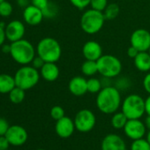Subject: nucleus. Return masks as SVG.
<instances>
[{
	"label": "nucleus",
	"instance_id": "f257e3e1",
	"mask_svg": "<svg viewBox=\"0 0 150 150\" xmlns=\"http://www.w3.org/2000/svg\"><path fill=\"white\" fill-rule=\"evenodd\" d=\"M97 109L103 114H114L122 104L120 91L115 86L103 87L96 99Z\"/></svg>",
	"mask_w": 150,
	"mask_h": 150
},
{
	"label": "nucleus",
	"instance_id": "f03ea898",
	"mask_svg": "<svg viewBox=\"0 0 150 150\" xmlns=\"http://www.w3.org/2000/svg\"><path fill=\"white\" fill-rule=\"evenodd\" d=\"M10 55L19 64L27 65L30 64L36 56V49L29 41L23 38L11 42Z\"/></svg>",
	"mask_w": 150,
	"mask_h": 150
},
{
	"label": "nucleus",
	"instance_id": "7ed1b4c3",
	"mask_svg": "<svg viewBox=\"0 0 150 150\" xmlns=\"http://www.w3.org/2000/svg\"><path fill=\"white\" fill-rule=\"evenodd\" d=\"M36 55L45 62L57 63L62 56V48L57 40L53 37H44L36 46Z\"/></svg>",
	"mask_w": 150,
	"mask_h": 150
},
{
	"label": "nucleus",
	"instance_id": "20e7f679",
	"mask_svg": "<svg viewBox=\"0 0 150 150\" xmlns=\"http://www.w3.org/2000/svg\"><path fill=\"white\" fill-rule=\"evenodd\" d=\"M106 19L103 12L88 9L86 10L81 18V28L88 35H95L102 30Z\"/></svg>",
	"mask_w": 150,
	"mask_h": 150
},
{
	"label": "nucleus",
	"instance_id": "39448f33",
	"mask_svg": "<svg viewBox=\"0 0 150 150\" xmlns=\"http://www.w3.org/2000/svg\"><path fill=\"white\" fill-rule=\"evenodd\" d=\"M40 71L29 64L22 65L14 74L16 87L24 90H28L35 87L40 81Z\"/></svg>",
	"mask_w": 150,
	"mask_h": 150
},
{
	"label": "nucleus",
	"instance_id": "423d86ee",
	"mask_svg": "<svg viewBox=\"0 0 150 150\" xmlns=\"http://www.w3.org/2000/svg\"><path fill=\"white\" fill-rule=\"evenodd\" d=\"M96 62L98 66V73H100L102 77L104 78H117L120 75L123 69L121 60L114 55H103Z\"/></svg>",
	"mask_w": 150,
	"mask_h": 150
},
{
	"label": "nucleus",
	"instance_id": "0eeeda50",
	"mask_svg": "<svg viewBox=\"0 0 150 150\" xmlns=\"http://www.w3.org/2000/svg\"><path fill=\"white\" fill-rule=\"evenodd\" d=\"M121 111L128 119H139L146 113L145 100L139 95L131 94L122 101Z\"/></svg>",
	"mask_w": 150,
	"mask_h": 150
},
{
	"label": "nucleus",
	"instance_id": "6e6552de",
	"mask_svg": "<svg viewBox=\"0 0 150 150\" xmlns=\"http://www.w3.org/2000/svg\"><path fill=\"white\" fill-rule=\"evenodd\" d=\"M73 121L76 130H78L80 132L86 133L94 129L96 124V117L92 110L88 109H83L76 113Z\"/></svg>",
	"mask_w": 150,
	"mask_h": 150
},
{
	"label": "nucleus",
	"instance_id": "1a4fd4ad",
	"mask_svg": "<svg viewBox=\"0 0 150 150\" xmlns=\"http://www.w3.org/2000/svg\"><path fill=\"white\" fill-rule=\"evenodd\" d=\"M131 45L139 52L147 51L150 48V32L145 28H138L132 32L130 37Z\"/></svg>",
	"mask_w": 150,
	"mask_h": 150
},
{
	"label": "nucleus",
	"instance_id": "9d476101",
	"mask_svg": "<svg viewBox=\"0 0 150 150\" xmlns=\"http://www.w3.org/2000/svg\"><path fill=\"white\" fill-rule=\"evenodd\" d=\"M146 126L144 122L139 119H128L124 127V132L132 140L141 139L146 135Z\"/></svg>",
	"mask_w": 150,
	"mask_h": 150
},
{
	"label": "nucleus",
	"instance_id": "9b49d317",
	"mask_svg": "<svg viewBox=\"0 0 150 150\" xmlns=\"http://www.w3.org/2000/svg\"><path fill=\"white\" fill-rule=\"evenodd\" d=\"M6 137L9 140L11 146H20L24 145L28 138V134L27 130L19 125H10Z\"/></svg>",
	"mask_w": 150,
	"mask_h": 150
},
{
	"label": "nucleus",
	"instance_id": "f8f14e48",
	"mask_svg": "<svg viewBox=\"0 0 150 150\" xmlns=\"http://www.w3.org/2000/svg\"><path fill=\"white\" fill-rule=\"evenodd\" d=\"M5 30L6 40H8L10 42H13L21 39H23L26 33V28L24 23L18 20H14L9 22L6 26Z\"/></svg>",
	"mask_w": 150,
	"mask_h": 150
},
{
	"label": "nucleus",
	"instance_id": "ddd939ff",
	"mask_svg": "<svg viewBox=\"0 0 150 150\" xmlns=\"http://www.w3.org/2000/svg\"><path fill=\"white\" fill-rule=\"evenodd\" d=\"M102 150H127L124 139L115 133L107 134L102 141Z\"/></svg>",
	"mask_w": 150,
	"mask_h": 150
},
{
	"label": "nucleus",
	"instance_id": "4468645a",
	"mask_svg": "<svg viewBox=\"0 0 150 150\" xmlns=\"http://www.w3.org/2000/svg\"><path fill=\"white\" fill-rule=\"evenodd\" d=\"M75 129L76 128H75L74 121L69 117L64 116L61 119L56 121L55 132L60 138L67 139L71 137L73 134Z\"/></svg>",
	"mask_w": 150,
	"mask_h": 150
},
{
	"label": "nucleus",
	"instance_id": "2eb2a0df",
	"mask_svg": "<svg viewBox=\"0 0 150 150\" xmlns=\"http://www.w3.org/2000/svg\"><path fill=\"white\" fill-rule=\"evenodd\" d=\"M22 16L26 24L29 26H37L44 19L42 10L33 6L32 4L24 8Z\"/></svg>",
	"mask_w": 150,
	"mask_h": 150
},
{
	"label": "nucleus",
	"instance_id": "dca6fc26",
	"mask_svg": "<svg viewBox=\"0 0 150 150\" xmlns=\"http://www.w3.org/2000/svg\"><path fill=\"white\" fill-rule=\"evenodd\" d=\"M82 55L87 60L97 61L103 55V48L96 41H88L82 47Z\"/></svg>",
	"mask_w": 150,
	"mask_h": 150
},
{
	"label": "nucleus",
	"instance_id": "f3484780",
	"mask_svg": "<svg viewBox=\"0 0 150 150\" xmlns=\"http://www.w3.org/2000/svg\"><path fill=\"white\" fill-rule=\"evenodd\" d=\"M88 80L82 76H74L68 83L69 92L75 96H82L88 93Z\"/></svg>",
	"mask_w": 150,
	"mask_h": 150
},
{
	"label": "nucleus",
	"instance_id": "a211bd4d",
	"mask_svg": "<svg viewBox=\"0 0 150 150\" xmlns=\"http://www.w3.org/2000/svg\"><path fill=\"white\" fill-rule=\"evenodd\" d=\"M39 71L41 77L48 82L56 81L60 74V70L57 64L51 62H45L43 66Z\"/></svg>",
	"mask_w": 150,
	"mask_h": 150
},
{
	"label": "nucleus",
	"instance_id": "6ab92c4d",
	"mask_svg": "<svg viewBox=\"0 0 150 150\" xmlns=\"http://www.w3.org/2000/svg\"><path fill=\"white\" fill-rule=\"evenodd\" d=\"M135 68L142 72H148L150 71V54L148 51H140L133 58Z\"/></svg>",
	"mask_w": 150,
	"mask_h": 150
},
{
	"label": "nucleus",
	"instance_id": "aec40b11",
	"mask_svg": "<svg viewBox=\"0 0 150 150\" xmlns=\"http://www.w3.org/2000/svg\"><path fill=\"white\" fill-rule=\"evenodd\" d=\"M15 87L14 76L7 73L0 74V94H9Z\"/></svg>",
	"mask_w": 150,
	"mask_h": 150
},
{
	"label": "nucleus",
	"instance_id": "412c9836",
	"mask_svg": "<svg viewBox=\"0 0 150 150\" xmlns=\"http://www.w3.org/2000/svg\"><path fill=\"white\" fill-rule=\"evenodd\" d=\"M81 72L84 76L93 77L94 75L98 73V66L97 62L93 60H85L81 64Z\"/></svg>",
	"mask_w": 150,
	"mask_h": 150
},
{
	"label": "nucleus",
	"instance_id": "4be33fe9",
	"mask_svg": "<svg viewBox=\"0 0 150 150\" xmlns=\"http://www.w3.org/2000/svg\"><path fill=\"white\" fill-rule=\"evenodd\" d=\"M127 121H128L127 117L122 111L119 112L117 111L112 115V117L110 119V124L113 128L119 130V129H124Z\"/></svg>",
	"mask_w": 150,
	"mask_h": 150
},
{
	"label": "nucleus",
	"instance_id": "5701e85b",
	"mask_svg": "<svg viewBox=\"0 0 150 150\" xmlns=\"http://www.w3.org/2000/svg\"><path fill=\"white\" fill-rule=\"evenodd\" d=\"M8 95H9V99L13 103L19 104L24 101L26 97V90L19 87H15Z\"/></svg>",
	"mask_w": 150,
	"mask_h": 150
},
{
	"label": "nucleus",
	"instance_id": "b1692460",
	"mask_svg": "<svg viewBox=\"0 0 150 150\" xmlns=\"http://www.w3.org/2000/svg\"><path fill=\"white\" fill-rule=\"evenodd\" d=\"M103 13L104 14L106 21H112L118 16V14L120 13V8H119L118 5H117L115 3H111L107 6V7L105 8V10Z\"/></svg>",
	"mask_w": 150,
	"mask_h": 150
},
{
	"label": "nucleus",
	"instance_id": "393cba45",
	"mask_svg": "<svg viewBox=\"0 0 150 150\" xmlns=\"http://www.w3.org/2000/svg\"><path fill=\"white\" fill-rule=\"evenodd\" d=\"M88 93L90 94H98L101 89L103 88L102 81L97 79V78H94V77H90L88 81Z\"/></svg>",
	"mask_w": 150,
	"mask_h": 150
},
{
	"label": "nucleus",
	"instance_id": "a878e982",
	"mask_svg": "<svg viewBox=\"0 0 150 150\" xmlns=\"http://www.w3.org/2000/svg\"><path fill=\"white\" fill-rule=\"evenodd\" d=\"M130 150H150V144L146 139H138L132 140Z\"/></svg>",
	"mask_w": 150,
	"mask_h": 150
},
{
	"label": "nucleus",
	"instance_id": "bb28decb",
	"mask_svg": "<svg viewBox=\"0 0 150 150\" xmlns=\"http://www.w3.org/2000/svg\"><path fill=\"white\" fill-rule=\"evenodd\" d=\"M13 12V5L9 1L5 0V1L0 3V16L1 17L8 18L12 15Z\"/></svg>",
	"mask_w": 150,
	"mask_h": 150
},
{
	"label": "nucleus",
	"instance_id": "cd10ccee",
	"mask_svg": "<svg viewBox=\"0 0 150 150\" xmlns=\"http://www.w3.org/2000/svg\"><path fill=\"white\" fill-rule=\"evenodd\" d=\"M65 115H64V110L61 107V106H58V105H56L54 107L51 108L50 110V117L57 121L59 119H61L62 117H64Z\"/></svg>",
	"mask_w": 150,
	"mask_h": 150
},
{
	"label": "nucleus",
	"instance_id": "c85d7f7f",
	"mask_svg": "<svg viewBox=\"0 0 150 150\" xmlns=\"http://www.w3.org/2000/svg\"><path fill=\"white\" fill-rule=\"evenodd\" d=\"M108 5V0H91L90 2L91 8L100 12H103Z\"/></svg>",
	"mask_w": 150,
	"mask_h": 150
},
{
	"label": "nucleus",
	"instance_id": "c756f323",
	"mask_svg": "<svg viewBox=\"0 0 150 150\" xmlns=\"http://www.w3.org/2000/svg\"><path fill=\"white\" fill-rule=\"evenodd\" d=\"M72 6L79 10H84L88 6H90L91 0H69Z\"/></svg>",
	"mask_w": 150,
	"mask_h": 150
},
{
	"label": "nucleus",
	"instance_id": "7c9ffc66",
	"mask_svg": "<svg viewBox=\"0 0 150 150\" xmlns=\"http://www.w3.org/2000/svg\"><path fill=\"white\" fill-rule=\"evenodd\" d=\"M42 13H43L44 18H53L57 13V7L54 4L50 3V5L48 6V7L45 8L42 11Z\"/></svg>",
	"mask_w": 150,
	"mask_h": 150
},
{
	"label": "nucleus",
	"instance_id": "2f4dec72",
	"mask_svg": "<svg viewBox=\"0 0 150 150\" xmlns=\"http://www.w3.org/2000/svg\"><path fill=\"white\" fill-rule=\"evenodd\" d=\"M130 85H131V83H130V81L128 80V78L123 77V78H120V79H118L117 81L115 87L120 91V90H125V89H127L130 87Z\"/></svg>",
	"mask_w": 150,
	"mask_h": 150
},
{
	"label": "nucleus",
	"instance_id": "473e14b6",
	"mask_svg": "<svg viewBox=\"0 0 150 150\" xmlns=\"http://www.w3.org/2000/svg\"><path fill=\"white\" fill-rule=\"evenodd\" d=\"M9 127H10V125L7 122V120L3 117H0V136L6 135Z\"/></svg>",
	"mask_w": 150,
	"mask_h": 150
},
{
	"label": "nucleus",
	"instance_id": "72a5a7b5",
	"mask_svg": "<svg viewBox=\"0 0 150 150\" xmlns=\"http://www.w3.org/2000/svg\"><path fill=\"white\" fill-rule=\"evenodd\" d=\"M50 1L49 0H31V4L38 8H40L41 10H44L45 8L48 7V6L50 5Z\"/></svg>",
	"mask_w": 150,
	"mask_h": 150
},
{
	"label": "nucleus",
	"instance_id": "f704fd0d",
	"mask_svg": "<svg viewBox=\"0 0 150 150\" xmlns=\"http://www.w3.org/2000/svg\"><path fill=\"white\" fill-rule=\"evenodd\" d=\"M44 64H45V61L41 57H39L38 55H36L35 57V58L33 59V61L31 63V65L34 66L35 68H36L37 70H40L43 66Z\"/></svg>",
	"mask_w": 150,
	"mask_h": 150
},
{
	"label": "nucleus",
	"instance_id": "c9c22d12",
	"mask_svg": "<svg viewBox=\"0 0 150 150\" xmlns=\"http://www.w3.org/2000/svg\"><path fill=\"white\" fill-rule=\"evenodd\" d=\"M142 85H143V88H144L145 91L148 95H150V71L147 72L145 75L143 81H142Z\"/></svg>",
	"mask_w": 150,
	"mask_h": 150
},
{
	"label": "nucleus",
	"instance_id": "e433bc0d",
	"mask_svg": "<svg viewBox=\"0 0 150 150\" xmlns=\"http://www.w3.org/2000/svg\"><path fill=\"white\" fill-rule=\"evenodd\" d=\"M11 144L7 139V138L6 137V135L0 136V150H6L9 148Z\"/></svg>",
	"mask_w": 150,
	"mask_h": 150
},
{
	"label": "nucleus",
	"instance_id": "4c0bfd02",
	"mask_svg": "<svg viewBox=\"0 0 150 150\" xmlns=\"http://www.w3.org/2000/svg\"><path fill=\"white\" fill-rule=\"evenodd\" d=\"M6 26V25H5L4 23H1V22H0V47H1V46L5 43V42H6V30H5Z\"/></svg>",
	"mask_w": 150,
	"mask_h": 150
},
{
	"label": "nucleus",
	"instance_id": "58836bf2",
	"mask_svg": "<svg viewBox=\"0 0 150 150\" xmlns=\"http://www.w3.org/2000/svg\"><path fill=\"white\" fill-rule=\"evenodd\" d=\"M139 50L136 49V48H134L133 46H130L128 49H127V56L129 57H131V58H134L138 54H139Z\"/></svg>",
	"mask_w": 150,
	"mask_h": 150
},
{
	"label": "nucleus",
	"instance_id": "ea45409f",
	"mask_svg": "<svg viewBox=\"0 0 150 150\" xmlns=\"http://www.w3.org/2000/svg\"><path fill=\"white\" fill-rule=\"evenodd\" d=\"M145 111L146 115L150 116V95L145 99Z\"/></svg>",
	"mask_w": 150,
	"mask_h": 150
},
{
	"label": "nucleus",
	"instance_id": "a19ab883",
	"mask_svg": "<svg viewBox=\"0 0 150 150\" xmlns=\"http://www.w3.org/2000/svg\"><path fill=\"white\" fill-rule=\"evenodd\" d=\"M17 4L21 7L26 8L28 6H29V1H28V0H17Z\"/></svg>",
	"mask_w": 150,
	"mask_h": 150
},
{
	"label": "nucleus",
	"instance_id": "79ce46f5",
	"mask_svg": "<svg viewBox=\"0 0 150 150\" xmlns=\"http://www.w3.org/2000/svg\"><path fill=\"white\" fill-rule=\"evenodd\" d=\"M1 48H2V51L4 52V53H8V54H10V50H11V43L10 44H3L2 46H1Z\"/></svg>",
	"mask_w": 150,
	"mask_h": 150
},
{
	"label": "nucleus",
	"instance_id": "37998d69",
	"mask_svg": "<svg viewBox=\"0 0 150 150\" xmlns=\"http://www.w3.org/2000/svg\"><path fill=\"white\" fill-rule=\"evenodd\" d=\"M145 125H146V128L149 130L150 129V116H148L147 115V117H146V119H145Z\"/></svg>",
	"mask_w": 150,
	"mask_h": 150
},
{
	"label": "nucleus",
	"instance_id": "c03bdc74",
	"mask_svg": "<svg viewBox=\"0 0 150 150\" xmlns=\"http://www.w3.org/2000/svg\"><path fill=\"white\" fill-rule=\"evenodd\" d=\"M146 139H147V141H148L149 144H150V129L148 130V132H147V133H146Z\"/></svg>",
	"mask_w": 150,
	"mask_h": 150
},
{
	"label": "nucleus",
	"instance_id": "a18cd8bd",
	"mask_svg": "<svg viewBox=\"0 0 150 150\" xmlns=\"http://www.w3.org/2000/svg\"><path fill=\"white\" fill-rule=\"evenodd\" d=\"M147 51H148V53H149V54H150V48H149V50H147Z\"/></svg>",
	"mask_w": 150,
	"mask_h": 150
},
{
	"label": "nucleus",
	"instance_id": "49530a36",
	"mask_svg": "<svg viewBox=\"0 0 150 150\" xmlns=\"http://www.w3.org/2000/svg\"><path fill=\"white\" fill-rule=\"evenodd\" d=\"M37 150H45V149H42V148H40V149H37Z\"/></svg>",
	"mask_w": 150,
	"mask_h": 150
},
{
	"label": "nucleus",
	"instance_id": "de8ad7c7",
	"mask_svg": "<svg viewBox=\"0 0 150 150\" xmlns=\"http://www.w3.org/2000/svg\"><path fill=\"white\" fill-rule=\"evenodd\" d=\"M3 1H5V0H0V3H1V2H3Z\"/></svg>",
	"mask_w": 150,
	"mask_h": 150
},
{
	"label": "nucleus",
	"instance_id": "09e8293b",
	"mask_svg": "<svg viewBox=\"0 0 150 150\" xmlns=\"http://www.w3.org/2000/svg\"><path fill=\"white\" fill-rule=\"evenodd\" d=\"M6 150H9V149H6Z\"/></svg>",
	"mask_w": 150,
	"mask_h": 150
}]
</instances>
